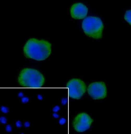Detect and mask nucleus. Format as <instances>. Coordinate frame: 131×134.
Masks as SVG:
<instances>
[{
  "instance_id": "nucleus-1",
  "label": "nucleus",
  "mask_w": 131,
  "mask_h": 134,
  "mask_svg": "<svg viewBox=\"0 0 131 134\" xmlns=\"http://www.w3.org/2000/svg\"><path fill=\"white\" fill-rule=\"evenodd\" d=\"M51 44L47 41L34 38L27 41L23 48L24 54L27 58L36 60H44L51 52Z\"/></svg>"
},
{
  "instance_id": "nucleus-2",
  "label": "nucleus",
  "mask_w": 131,
  "mask_h": 134,
  "mask_svg": "<svg viewBox=\"0 0 131 134\" xmlns=\"http://www.w3.org/2000/svg\"><path fill=\"white\" fill-rule=\"evenodd\" d=\"M17 81L21 87L37 88L43 86L45 80L44 76L39 71L33 69L26 68L20 71Z\"/></svg>"
},
{
  "instance_id": "nucleus-3",
  "label": "nucleus",
  "mask_w": 131,
  "mask_h": 134,
  "mask_svg": "<svg viewBox=\"0 0 131 134\" xmlns=\"http://www.w3.org/2000/svg\"><path fill=\"white\" fill-rule=\"evenodd\" d=\"M82 28L86 35L95 39L102 38L104 25L100 18L89 16L83 21Z\"/></svg>"
},
{
  "instance_id": "nucleus-4",
  "label": "nucleus",
  "mask_w": 131,
  "mask_h": 134,
  "mask_svg": "<svg viewBox=\"0 0 131 134\" xmlns=\"http://www.w3.org/2000/svg\"><path fill=\"white\" fill-rule=\"evenodd\" d=\"M67 86L70 97L73 99H80L86 91V87L85 83L77 79H73L69 81Z\"/></svg>"
},
{
  "instance_id": "nucleus-5",
  "label": "nucleus",
  "mask_w": 131,
  "mask_h": 134,
  "mask_svg": "<svg viewBox=\"0 0 131 134\" xmlns=\"http://www.w3.org/2000/svg\"><path fill=\"white\" fill-rule=\"evenodd\" d=\"M89 95L93 100H100L106 97L107 89L103 82H96L91 84L88 88Z\"/></svg>"
},
{
  "instance_id": "nucleus-6",
  "label": "nucleus",
  "mask_w": 131,
  "mask_h": 134,
  "mask_svg": "<svg viewBox=\"0 0 131 134\" xmlns=\"http://www.w3.org/2000/svg\"><path fill=\"white\" fill-rule=\"evenodd\" d=\"M93 120L86 113H81L76 116L73 121L75 130L79 132H82L90 128Z\"/></svg>"
},
{
  "instance_id": "nucleus-7",
  "label": "nucleus",
  "mask_w": 131,
  "mask_h": 134,
  "mask_svg": "<svg viewBox=\"0 0 131 134\" xmlns=\"http://www.w3.org/2000/svg\"><path fill=\"white\" fill-rule=\"evenodd\" d=\"M88 11L87 7L81 3L73 4L70 9L71 16L75 19H83L86 16Z\"/></svg>"
},
{
  "instance_id": "nucleus-8",
  "label": "nucleus",
  "mask_w": 131,
  "mask_h": 134,
  "mask_svg": "<svg viewBox=\"0 0 131 134\" xmlns=\"http://www.w3.org/2000/svg\"><path fill=\"white\" fill-rule=\"evenodd\" d=\"M24 120L19 118L15 119L13 123L15 129H21L23 128Z\"/></svg>"
},
{
  "instance_id": "nucleus-9",
  "label": "nucleus",
  "mask_w": 131,
  "mask_h": 134,
  "mask_svg": "<svg viewBox=\"0 0 131 134\" xmlns=\"http://www.w3.org/2000/svg\"><path fill=\"white\" fill-rule=\"evenodd\" d=\"M14 129H15L14 127L13 123H8L4 126V130L6 133H8L13 134Z\"/></svg>"
},
{
  "instance_id": "nucleus-10",
  "label": "nucleus",
  "mask_w": 131,
  "mask_h": 134,
  "mask_svg": "<svg viewBox=\"0 0 131 134\" xmlns=\"http://www.w3.org/2000/svg\"><path fill=\"white\" fill-rule=\"evenodd\" d=\"M10 111V106L9 105L2 104L0 106V113L2 114H8Z\"/></svg>"
},
{
  "instance_id": "nucleus-11",
  "label": "nucleus",
  "mask_w": 131,
  "mask_h": 134,
  "mask_svg": "<svg viewBox=\"0 0 131 134\" xmlns=\"http://www.w3.org/2000/svg\"><path fill=\"white\" fill-rule=\"evenodd\" d=\"M7 114H2L0 116V124L2 126L4 127L9 122V120Z\"/></svg>"
},
{
  "instance_id": "nucleus-12",
  "label": "nucleus",
  "mask_w": 131,
  "mask_h": 134,
  "mask_svg": "<svg viewBox=\"0 0 131 134\" xmlns=\"http://www.w3.org/2000/svg\"><path fill=\"white\" fill-rule=\"evenodd\" d=\"M31 121L28 119L24 120L23 124V128L26 131H28V129L31 127Z\"/></svg>"
},
{
  "instance_id": "nucleus-13",
  "label": "nucleus",
  "mask_w": 131,
  "mask_h": 134,
  "mask_svg": "<svg viewBox=\"0 0 131 134\" xmlns=\"http://www.w3.org/2000/svg\"><path fill=\"white\" fill-rule=\"evenodd\" d=\"M125 20L130 25H131V10H128L126 12L124 15Z\"/></svg>"
},
{
  "instance_id": "nucleus-14",
  "label": "nucleus",
  "mask_w": 131,
  "mask_h": 134,
  "mask_svg": "<svg viewBox=\"0 0 131 134\" xmlns=\"http://www.w3.org/2000/svg\"><path fill=\"white\" fill-rule=\"evenodd\" d=\"M29 100V98L27 97H25L22 98L19 102L20 104H22L23 105H26V104L28 103Z\"/></svg>"
},
{
  "instance_id": "nucleus-15",
  "label": "nucleus",
  "mask_w": 131,
  "mask_h": 134,
  "mask_svg": "<svg viewBox=\"0 0 131 134\" xmlns=\"http://www.w3.org/2000/svg\"><path fill=\"white\" fill-rule=\"evenodd\" d=\"M60 109V107L59 105H56L53 107L52 110L54 112H57Z\"/></svg>"
},
{
  "instance_id": "nucleus-16",
  "label": "nucleus",
  "mask_w": 131,
  "mask_h": 134,
  "mask_svg": "<svg viewBox=\"0 0 131 134\" xmlns=\"http://www.w3.org/2000/svg\"><path fill=\"white\" fill-rule=\"evenodd\" d=\"M66 122V120L63 118H61L58 121V124L61 125H63Z\"/></svg>"
},
{
  "instance_id": "nucleus-17",
  "label": "nucleus",
  "mask_w": 131,
  "mask_h": 134,
  "mask_svg": "<svg viewBox=\"0 0 131 134\" xmlns=\"http://www.w3.org/2000/svg\"><path fill=\"white\" fill-rule=\"evenodd\" d=\"M57 112H54L52 114V116L55 119L58 118L59 116V114H57Z\"/></svg>"
},
{
  "instance_id": "nucleus-18",
  "label": "nucleus",
  "mask_w": 131,
  "mask_h": 134,
  "mask_svg": "<svg viewBox=\"0 0 131 134\" xmlns=\"http://www.w3.org/2000/svg\"><path fill=\"white\" fill-rule=\"evenodd\" d=\"M66 100L65 99H63L62 101V103L63 105H64L66 104Z\"/></svg>"
},
{
  "instance_id": "nucleus-19",
  "label": "nucleus",
  "mask_w": 131,
  "mask_h": 134,
  "mask_svg": "<svg viewBox=\"0 0 131 134\" xmlns=\"http://www.w3.org/2000/svg\"><path fill=\"white\" fill-rule=\"evenodd\" d=\"M23 94L22 93H20L19 94V97L20 98H21L23 96Z\"/></svg>"
}]
</instances>
